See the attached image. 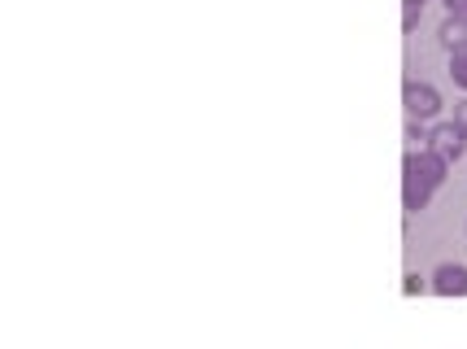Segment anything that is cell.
Masks as SVG:
<instances>
[{
    "label": "cell",
    "mask_w": 467,
    "mask_h": 349,
    "mask_svg": "<svg viewBox=\"0 0 467 349\" xmlns=\"http://www.w3.org/2000/svg\"><path fill=\"white\" fill-rule=\"evenodd\" d=\"M402 105H407V118H420V123H432L446 105H441V92L432 83H407L402 92Z\"/></svg>",
    "instance_id": "1"
},
{
    "label": "cell",
    "mask_w": 467,
    "mask_h": 349,
    "mask_svg": "<svg viewBox=\"0 0 467 349\" xmlns=\"http://www.w3.org/2000/svg\"><path fill=\"white\" fill-rule=\"evenodd\" d=\"M428 144L446 158V162H459L463 158V149H467V127L454 118V123H437L432 131H428Z\"/></svg>",
    "instance_id": "2"
},
{
    "label": "cell",
    "mask_w": 467,
    "mask_h": 349,
    "mask_svg": "<svg viewBox=\"0 0 467 349\" xmlns=\"http://www.w3.org/2000/svg\"><path fill=\"white\" fill-rule=\"evenodd\" d=\"M432 293L441 297H467V267L463 262H446L432 271Z\"/></svg>",
    "instance_id": "3"
},
{
    "label": "cell",
    "mask_w": 467,
    "mask_h": 349,
    "mask_svg": "<svg viewBox=\"0 0 467 349\" xmlns=\"http://www.w3.org/2000/svg\"><path fill=\"white\" fill-rule=\"evenodd\" d=\"M428 197H432V184H428L420 170H410V166H407V180H402V206H407V214L424 210Z\"/></svg>",
    "instance_id": "4"
},
{
    "label": "cell",
    "mask_w": 467,
    "mask_h": 349,
    "mask_svg": "<svg viewBox=\"0 0 467 349\" xmlns=\"http://www.w3.org/2000/svg\"><path fill=\"white\" fill-rule=\"evenodd\" d=\"M441 44H446L450 53L467 48V18H463V14H450V18L441 22Z\"/></svg>",
    "instance_id": "5"
},
{
    "label": "cell",
    "mask_w": 467,
    "mask_h": 349,
    "mask_svg": "<svg viewBox=\"0 0 467 349\" xmlns=\"http://www.w3.org/2000/svg\"><path fill=\"white\" fill-rule=\"evenodd\" d=\"M428 0H402V31H415V22H420V14H424Z\"/></svg>",
    "instance_id": "6"
},
{
    "label": "cell",
    "mask_w": 467,
    "mask_h": 349,
    "mask_svg": "<svg viewBox=\"0 0 467 349\" xmlns=\"http://www.w3.org/2000/svg\"><path fill=\"white\" fill-rule=\"evenodd\" d=\"M450 79H454L467 92V48H459V53L450 57Z\"/></svg>",
    "instance_id": "7"
},
{
    "label": "cell",
    "mask_w": 467,
    "mask_h": 349,
    "mask_svg": "<svg viewBox=\"0 0 467 349\" xmlns=\"http://www.w3.org/2000/svg\"><path fill=\"white\" fill-rule=\"evenodd\" d=\"M407 140H410V144H420V149H424L428 131H424V123H420V118H407Z\"/></svg>",
    "instance_id": "8"
},
{
    "label": "cell",
    "mask_w": 467,
    "mask_h": 349,
    "mask_svg": "<svg viewBox=\"0 0 467 349\" xmlns=\"http://www.w3.org/2000/svg\"><path fill=\"white\" fill-rule=\"evenodd\" d=\"M454 118H459V123L467 127V101H459V105H454Z\"/></svg>",
    "instance_id": "9"
}]
</instances>
